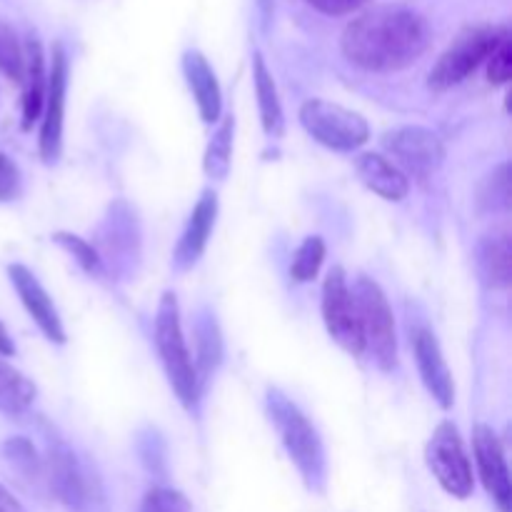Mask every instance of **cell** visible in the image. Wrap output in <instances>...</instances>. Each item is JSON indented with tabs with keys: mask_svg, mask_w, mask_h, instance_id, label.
I'll list each match as a JSON object with an SVG mask.
<instances>
[{
	"mask_svg": "<svg viewBox=\"0 0 512 512\" xmlns=\"http://www.w3.org/2000/svg\"><path fill=\"white\" fill-rule=\"evenodd\" d=\"M138 512H193V505L180 490L150 488Z\"/></svg>",
	"mask_w": 512,
	"mask_h": 512,
	"instance_id": "cell-28",
	"label": "cell"
},
{
	"mask_svg": "<svg viewBox=\"0 0 512 512\" xmlns=\"http://www.w3.org/2000/svg\"><path fill=\"white\" fill-rule=\"evenodd\" d=\"M425 463L430 473L438 480L440 488L453 498L465 500L475 490L473 465H470L468 453H465L460 430L450 420H443L430 435L425 445Z\"/></svg>",
	"mask_w": 512,
	"mask_h": 512,
	"instance_id": "cell-7",
	"label": "cell"
},
{
	"mask_svg": "<svg viewBox=\"0 0 512 512\" xmlns=\"http://www.w3.org/2000/svg\"><path fill=\"white\" fill-rule=\"evenodd\" d=\"M350 293H353L355 308H358L365 353H370L380 370L390 373L398 365V330H395V315L390 310L388 298H385L383 288L368 275H358Z\"/></svg>",
	"mask_w": 512,
	"mask_h": 512,
	"instance_id": "cell-4",
	"label": "cell"
},
{
	"mask_svg": "<svg viewBox=\"0 0 512 512\" xmlns=\"http://www.w3.org/2000/svg\"><path fill=\"white\" fill-rule=\"evenodd\" d=\"M305 3L313 10H318V13L338 18V15L358 13V10H363L370 0H305Z\"/></svg>",
	"mask_w": 512,
	"mask_h": 512,
	"instance_id": "cell-32",
	"label": "cell"
},
{
	"mask_svg": "<svg viewBox=\"0 0 512 512\" xmlns=\"http://www.w3.org/2000/svg\"><path fill=\"white\" fill-rule=\"evenodd\" d=\"M23 65V45H20L18 35L8 23L0 20V73L13 80V83H20L23 80Z\"/></svg>",
	"mask_w": 512,
	"mask_h": 512,
	"instance_id": "cell-26",
	"label": "cell"
},
{
	"mask_svg": "<svg viewBox=\"0 0 512 512\" xmlns=\"http://www.w3.org/2000/svg\"><path fill=\"white\" fill-rule=\"evenodd\" d=\"M253 83L255 95H258V113L260 125H263L268 138H283L285 133V115L283 103H280L278 85H275L273 73L260 53H253Z\"/></svg>",
	"mask_w": 512,
	"mask_h": 512,
	"instance_id": "cell-18",
	"label": "cell"
},
{
	"mask_svg": "<svg viewBox=\"0 0 512 512\" xmlns=\"http://www.w3.org/2000/svg\"><path fill=\"white\" fill-rule=\"evenodd\" d=\"M3 455L10 460L15 470L25 475H38L40 473V458L35 455V448L30 440L25 438H10L3 445Z\"/></svg>",
	"mask_w": 512,
	"mask_h": 512,
	"instance_id": "cell-30",
	"label": "cell"
},
{
	"mask_svg": "<svg viewBox=\"0 0 512 512\" xmlns=\"http://www.w3.org/2000/svg\"><path fill=\"white\" fill-rule=\"evenodd\" d=\"M478 268L485 285L493 290H508L512 283V243L508 233L490 235L478 253Z\"/></svg>",
	"mask_w": 512,
	"mask_h": 512,
	"instance_id": "cell-20",
	"label": "cell"
},
{
	"mask_svg": "<svg viewBox=\"0 0 512 512\" xmlns=\"http://www.w3.org/2000/svg\"><path fill=\"white\" fill-rule=\"evenodd\" d=\"M8 278L10 285L15 288V293H18L20 303H23L25 313H28L30 320L38 325V330L45 335V340L53 345H65L68 335H65L58 308H55L48 290H45L43 285H40V280L33 275V270L25 268V265L20 263H13L8 265Z\"/></svg>",
	"mask_w": 512,
	"mask_h": 512,
	"instance_id": "cell-12",
	"label": "cell"
},
{
	"mask_svg": "<svg viewBox=\"0 0 512 512\" xmlns=\"http://www.w3.org/2000/svg\"><path fill=\"white\" fill-rule=\"evenodd\" d=\"M48 68V85H45L43 113H40L38 153L45 165L58 163L63 155V123H65V98H68V55L63 43L53 45Z\"/></svg>",
	"mask_w": 512,
	"mask_h": 512,
	"instance_id": "cell-9",
	"label": "cell"
},
{
	"mask_svg": "<svg viewBox=\"0 0 512 512\" xmlns=\"http://www.w3.org/2000/svg\"><path fill=\"white\" fill-rule=\"evenodd\" d=\"M180 65H183L185 83H188L190 93H193V100L198 105V113L203 118V123H218L223 118V93H220L218 75H215L210 60L200 50L190 48L183 53Z\"/></svg>",
	"mask_w": 512,
	"mask_h": 512,
	"instance_id": "cell-15",
	"label": "cell"
},
{
	"mask_svg": "<svg viewBox=\"0 0 512 512\" xmlns=\"http://www.w3.org/2000/svg\"><path fill=\"white\" fill-rule=\"evenodd\" d=\"M0 355H3V358H10V355H15V343H13V338H10L8 328H5L3 323H0Z\"/></svg>",
	"mask_w": 512,
	"mask_h": 512,
	"instance_id": "cell-34",
	"label": "cell"
},
{
	"mask_svg": "<svg viewBox=\"0 0 512 512\" xmlns=\"http://www.w3.org/2000/svg\"><path fill=\"white\" fill-rule=\"evenodd\" d=\"M473 453L475 465H478L480 480H483L485 490L493 498L495 508L500 512H510L512 508V485H510V470L508 458H505V448L500 443L498 433L490 425H475L473 430Z\"/></svg>",
	"mask_w": 512,
	"mask_h": 512,
	"instance_id": "cell-11",
	"label": "cell"
},
{
	"mask_svg": "<svg viewBox=\"0 0 512 512\" xmlns=\"http://www.w3.org/2000/svg\"><path fill=\"white\" fill-rule=\"evenodd\" d=\"M53 243L60 245L88 275H93V278H103L105 275V263L100 258V250L85 238L75 233H53Z\"/></svg>",
	"mask_w": 512,
	"mask_h": 512,
	"instance_id": "cell-25",
	"label": "cell"
},
{
	"mask_svg": "<svg viewBox=\"0 0 512 512\" xmlns=\"http://www.w3.org/2000/svg\"><path fill=\"white\" fill-rule=\"evenodd\" d=\"M320 310H323V323L330 338L345 353L353 355V358L365 355V340L363 328H360L358 308H355L353 293H350L348 275H345V270L340 265L330 268L328 275H325Z\"/></svg>",
	"mask_w": 512,
	"mask_h": 512,
	"instance_id": "cell-8",
	"label": "cell"
},
{
	"mask_svg": "<svg viewBox=\"0 0 512 512\" xmlns=\"http://www.w3.org/2000/svg\"><path fill=\"white\" fill-rule=\"evenodd\" d=\"M265 410H268L270 425L278 433L280 443L303 483L313 493H323L325 483H328V460H325V448L318 430L305 418L303 410L278 388H268L265 393Z\"/></svg>",
	"mask_w": 512,
	"mask_h": 512,
	"instance_id": "cell-2",
	"label": "cell"
},
{
	"mask_svg": "<svg viewBox=\"0 0 512 512\" xmlns=\"http://www.w3.org/2000/svg\"><path fill=\"white\" fill-rule=\"evenodd\" d=\"M380 143L408 178H430L445 160L443 140L438 138V133L420 128V125H403V128L388 130Z\"/></svg>",
	"mask_w": 512,
	"mask_h": 512,
	"instance_id": "cell-10",
	"label": "cell"
},
{
	"mask_svg": "<svg viewBox=\"0 0 512 512\" xmlns=\"http://www.w3.org/2000/svg\"><path fill=\"white\" fill-rule=\"evenodd\" d=\"M508 30V25H470V28L460 30L458 38L445 48V53L430 70V88L450 90L468 80L488 60V55L493 53V48Z\"/></svg>",
	"mask_w": 512,
	"mask_h": 512,
	"instance_id": "cell-5",
	"label": "cell"
},
{
	"mask_svg": "<svg viewBox=\"0 0 512 512\" xmlns=\"http://www.w3.org/2000/svg\"><path fill=\"white\" fill-rule=\"evenodd\" d=\"M413 355L415 365H418L420 380H423L425 390L433 395L435 403L443 410L453 408L455 403V383L453 373H450L448 363H445V355L440 350L438 338H435L433 330L418 328L413 333Z\"/></svg>",
	"mask_w": 512,
	"mask_h": 512,
	"instance_id": "cell-14",
	"label": "cell"
},
{
	"mask_svg": "<svg viewBox=\"0 0 512 512\" xmlns=\"http://www.w3.org/2000/svg\"><path fill=\"white\" fill-rule=\"evenodd\" d=\"M218 208V193L215 190H203L173 250V268L178 273H188L203 258L205 248L210 243V235L215 230Z\"/></svg>",
	"mask_w": 512,
	"mask_h": 512,
	"instance_id": "cell-13",
	"label": "cell"
},
{
	"mask_svg": "<svg viewBox=\"0 0 512 512\" xmlns=\"http://www.w3.org/2000/svg\"><path fill=\"white\" fill-rule=\"evenodd\" d=\"M480 205L488 210L510 208V165L503 163L488 175L485 185L480 188Z\"/></svg>",
	"mask_w": 512,
	"mask_h": 512,
	"instance_id": "cell-27",
	"label": "cell"
},
{
	"mask_svg": "<svg viewBox=\"0 0 512 512\" xmlns=\"http://www.w3.org/2000/svg\"><path fill=\"white\" fill-rule=\"evenodd\" d=\"M155 348H158L160 365L165 370L175 398L185 410H193L200 398V378L195 370L193 353L185 340L183 323H180V305L175 293L165 290L160 295L158 310H155Z\"/></svg>",
	"mask_w": 512,
	"mask_h": 512,
	"instance_id": "cell-3",
	"label": "cell"
},
{
	"mask_svg": "<svg viewBox=\"0 0 512 512\" xmlns=\"http://www.w3.org/2000/svg\"><path fill=\"white\" fill-rule=\"evenodd\" d=\"M23 118H20V128L30 130L40 120L45 100V85H48V65H45L43 45L35 35H30L28 43L23 48Z\"/></svg>",
	"mask_w": 512,
	"mask_h": 512,
	"instance_id": "cell-17",
	"label": "cell"
},
{
	"mask_svg": "<svg viewBox=\"0 0 512 512\" xmlns=\"http://www.w3.org/2000/svg\"><path fill=\"white\" fill-rule=\"evenodd\" d=\"M325 255H328L325 240L320 235H308L293 253V260H290V278H293V283H310V280L318 278L320 268L325 263Z\"/></svg>",
	"mask_w": 512,
	"mask_h": 512,
	"instance_id": "cell-23",
	"label": "cell"
},
{
	"mask_svg": "<svg viewBox=\"0 0 512 512\" xmlns=\"http://www.w3.org/2000/svg\"><path fill=\"white\" fill-rule=\"evenodd\" d=\"M430 45V25L405 5H373L345 25L340 50L368 73H393L413 65Z\"/></svg>",
	"mask_w": 512,
	"mask_h": 512,
	"instance_id": "cell-1",
	"label": "cell"
},
{
	"mask_svg": "<svg viewBox=\"0 0 512 512\" xmlns=\"http://www.w3.org/2000/svg\"><path fill=\"white\" fill-rule=\"evenodd\" d=\"M0 512H28L20 505V500L10 493L5 485H0Z\"/></svg>",
	"mask_w": 512,
	"mask_h": 512,
	"instance_id": "cell-33",
	"label": "cell"
},
{
	"mask_svg": "<svg viewBox=\"0 0 512 512\" xmlns=\"http://www.w3.org/2000/svg\"><path fill=\"white\" fill-rule=\"evenodd\" d=\"M195 335H198V360H195V370L198 378L208 375L220 365V355H223V343H220L218 325H215L213 315H200L198 325H195Z\"/></svg>",
	"mask_w": 512,
	"mask_h": 512,
	"instance_id": "cell-24",
	"label": "cell"
},
{
	"mask_svg": "<svg viewBox=\"0 0 512 512\" xmlns=\"http://www.w3.org/2000/svg\"><path fill=\"white\" fill-rule=\"evenodd\" d=\"M38 388L20 370L0 360V413L20 415L33 405Z\"/></svg>",
	"mask_w": 512,
	"mask_h": 512,
	"instance_id": "cell-22",
	"label": "cell"
},
{
	"mask_svg": "<svg viewBox=\"0 0 512 512\" xmlns=\"http://www.w3.org/2000/svg\"><path fill=\"white\" fill-rule=\"evenodd\" d=\"M48 470L55 495L70 510H83V505L88 503V483H85L83 473L75 465L73 455L68 450H53V455L48 460Z\"/></svg>",
	"mask_w": 512,
	"mask_h": 512,
	"instance_id": "cell-19",
	"label": "cell"
},
{
	"mask_svg": "<svg viewBox=\"0 0 512 512\" xmlns=\"http://www.w3.org/2000/svg\"><path fill=\"white\" fill-rule=\"evenodd\" d=\"M488 80L493 85H508L512 78V33H508L500 38V43L495 45L493 53L488 55Z\"/></svg>",
	"mask_w": 512,
	"mask_h": 512,
	"instance_id": "cell-29",
	"label": "cell"
},
{
	"mask_svg": "<svg viewBox=\"0 0 512 512\" xmlns=\"http://www.w3.org/2000/svg\"><path fill=\"white\" fill-rule=\"evenodd\" d=\"M233 135H235V118L223 115L218 120V128L210 135V143L203 155V170L210 180L223 183L233 168Z\"/></svg>",
	"mask_w": 512,
	"mask_h": 512,
	"instance_id": "cell-21",
	"label": "cell"
},
{
	"mask_svg": "<svg viewBox=\"0 0 512 512\" xmlns=\"http://www.w3.org/2000/svg\"><path fill=\"white\" fill-rule=\"evenodd\" d=\"M355 173L360 183L375 195H380L388 203H400L410 193V178L393 163L390 158L380 153H363L355 160Z\"/></svg>",
	"mask_w": 512,
	"mask_h": 512,
	"instance_id": "cell-16",
	"label": "cell"
},
{
	"mask_svg": "<svg viewBox=\"0 0 512 512\" xmlns=\"http://www.w3.org/2000/svg\"><path fill=\"white\" fill-rule=\"evenodd\" d=\"M300 125L315 143L338 153H353L370 140V125L355 110L323 98H310L300 105Z\"/></svg>",
	"mask_w": 512,
	"mask_h": 512,
	"instance_id": "cell-6",
	"label": "cell"
},
{
	"mask_svg": "<svg viewBox=\"0 0 512 512\" xmlns=\"http://www.w3.org/2000/svg\"><path fill=\"white\" fill-rule=\"evenodd\" d=\"M23 193V173L13 158L0 153V203L18 200Z\"/></svg>",
	"mask_w": 512,
	"mask_h": 512,
	"instance_id": "cell-31",
	"label": "cell"
}]
</instances>
